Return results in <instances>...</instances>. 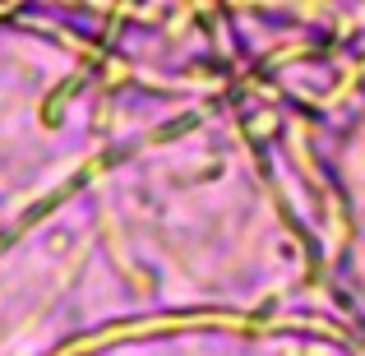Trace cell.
Masks as SVG:
<instances>
[{
  "label": "cell",
  "mask_w": 365,
  "mask_h": 356,
  "mask_svg": "<svg viewBox=\"0 0 365 356\" xmlns=\"http://www.w3.org/2000/svg\"><path fill=\"white\" fill-rule=\"evenodd\" d=\"M217 5H273V9H301V14H319V19H329V24L365 19V0H217Z\"/></svg>",
  "instance_id": "1"
}]
</instances>
